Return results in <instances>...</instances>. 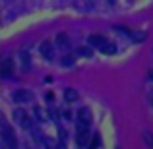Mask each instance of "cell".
Wrapping results in <instances>:
<instances>
[{"label": "cell", "instance_id": "6da1fadb", "mask_svg": "<svg viewBox=\"0 0 153 149\" xmlns=\"http://www.w3.org/2000/svg\"><path fill=\"white\" fill-rule=\"evenodd\" d=\"M87 139H89V126L78 122V128H76V143L79 147H83L87 143Z\"/></svg>", "mask_w": 153, "mask_h": 149}, {"label": "cell", "instance_id": "7a4b0ae2", "mask_svg": "<svg viewBox=\"0 0 153 149\" xmlns=\"http://www.w3.org/2000/svg\"><path fill=\"white\" fill-rule=\"evenodd\" d=\"M2 130H4L2 139H4V143H6V147L8 149H18V142H16V136H14V132H12V128L8 126L6 122H2Z\"/></svg>", "mask_w": 153, "mask_h": 149}, {"label": "cell", "instance_id": "3957f363", "mask_svg": "<svg viewBox=\"0 0 153 149\" xmlns=\"http://www.w3.org/2000/svg\"><path fill=\"white\" fill-rule=\"evenodd\" d=\"M12 99L16 101V103H29V101H33V93L27 89H18L12 93Z\"/></svg>", "mask_w": 153, "mask_h": 149}, {"label": "cell", "instance_id": "277c9868", "mask_svg": "<svg viewBox=\"0 0 153 149\" xmlns=\"http://www.w3.org/2000/svg\"><path fill=\"white\" fill-rule=\"evenodd\" d=\"M87 43H89V47H93V49H103L108 41L103 35H89V37H87Z\"/></svg>", "mask_w": 153, "mask_h": 149}, {"label": "cell", "instance_id": "5b68a950", "mask_svg": "<svg viewBox=\"0 0 153 149\" xmlns=\"http://www.w3.org/2000/svg\"><path fill=\"white\" fill-rule=\"evenodd\" d=\"M91 118H93V116H91V110L87 107H83V108H79V110H78V122L79 124H87V126H89Z\"/></svg>", "mask_w": 153, "mask_h": 149}, {"label": "cell", "instance_id": "8992f818", "mask_svg": "<svg viewBox=\"0 0 153 149\" xmlns=\"http://www.w3.org/2000/svg\"><path fill=\"white\" fill-rule=\"evenodd\" d=\"M14 116L18 118V122L22 124L23 128H31V120H29V116H27L23 110H16V112H14Z\"/></svg>", "mask_w": 153, "mask_h": 149}, {"label": "cell", "instance_id": "52a82bcc", "mask_svg": "<svg viewBox=\"0 0 153 149\" xmlns=\"http://www.w3.org/2000/svg\"><path fill=\"white\" fill-rule=\"evenodd\" d=\"M41 54L45 56L47 60H52V56H54V49H52V43H49V41H45L41 45Z\"/></svg>", "mask_w": 153, "mask_h": 149}, {"label": "cell", "instance_id": "ba28073f", "mask_svg": "<svg viewBox=\"0 0 153 149\" xmlns=\"http://www.w3.org/2000/svg\"><path fill=\"white\" fill-rule=\"evenodd\" d=\"M12 72H14V62H12L10 58H6L2 62V76H4V78H10Z\"/></svg>", "mask_w": 153, "mask_h": 149}, {"label": "cell", "instance_id": "9c48e42d", "mask_svg": "<svg viewBox=\"0 0 153 149\" xmlns=\"http://www.w3.org/2000/svg\"><path fill=\"white\" fill-rule=\"evenodd\" d=\"M64 99H66V103H76V101H78V91L68 87V89L64 91Z\"/></svg>", "mask_w": 153, "mask_h": 149}, {"label": "cell", "instance_id": "30bf717a", "mask_svg": "<svg viewBox=\"0 0 153 149\" xmlns=\"http://www.w3.org/2000/svg\"><path fill=\"white\" fill-rule=\"evenodd\" d=\"M76 54L83 56V58H91V56H93V47H79Z\"/></svg>", "mask_w": 153, "mask_h": 149}, {"label": "cell", "instance_id": "8fae6325", "mask_svg": "<svg viewBox=\"0 0 153 149\" xmlns=\"http://www.w3.org/2000/svg\"><path fill=\"white\" fill-rule=\"evenodd\" d=\"M56 45L68 49V45H70V41H68V35H66V33H58V35H56Z\"/></svg>", "mask_w": 153, "mask_h": 149}, {"label": "cell", "instance_id": "7c38bea8", "mask_svg": "<svg viewBox=\"0 0 153 149\" xmlns=\"http://www.w3.org/2000/svg\"><path fill=\"white\" fill-rule=\"evenodd\" d=\"M33 114L37 116V120H47L49 112H47L45 108H41V107H35V108H33Z\"/></svg>", "mask_w": 153, "mask_h": 149}, {"label": "cell", "instance_id": "4fadbf2b", "mask_svg": "<svg viewBox=\"0 0 153 149\" xmlns=\"http://www.w3.org/2000/svg\"><path fill=\"white\" fill-rule=\"evenodd\" d=\"M19 60H22V66L27 70V68H29V64H31V58H29V54H27L25 50H22V52H19Z\"/></svg>", "mask_w": 153, "mask_h": 149}, {"label": "cell", "instance_id": "5bb4252c", "mask_svg": "<svg viewBox=\"0 0 153 149\" xmlns=\"http://www.w3.org/2000/svg\"><path fill=\"white\" fill-rule=\"evenodd\" d=\"M143 139H146V143H147L149 147H153V134H151L149 130H146V132H143Z\"/></svg>", "mask_w": 153, "mask_h": 149}, {"label": "cell", "instance_id": "9a60e30c", "mask_svg": "<svg viewBox=\"0 0 153 149\" xmlns=\"http://www.w3.org/2000/svg\"><path fill=\"white\" fill-rule=\"evenodd\" d=\"M101 50L105 52V54H112V52H116V47H114V45H111V43H107V45H105Z\"/></svg>", "mask_w": 153, "mask_h": 149}, {"label": "cell", "instance_id": "2e32d148", "mask_svg": "<svg viewBox=\"0 0 153 149\" xmlns=\"http://www.w3.org/2000/svg\"><path fill=\"white\" fill-rule=\"evenodd\" d=\"M72 62H74V54H66L62 58V64H64V66H70Z\"/></svg>", "mask_w": 153, "mask_h": 149}, {"label": "cell", "instance_id": "e0dca14e", "mask_svg": "<svg viewBox=\"0 0 153 149\" xmlns=\"http://www.w3.org/2000/svg\"><path fill=\"white\" fill-rule=\"evenodd\" d=\"M58 134H60V139H62V142H64V139H66V130H60Z\"/></svg>", "mask_w": 153, "mask_h": 149}, {"label": "cell", "instance_id": "ac0fdd59", "mask_svg": "<svg viewBox=\"0 0 153 149\" xmlns=\"http://www.w3.org/2000/svg\"><path fill=\"white\" fill-rule=\"evenodd\" d=\"M70 116H72V112H70V110H64V118L70 120Z\"/></svg>", "mask_w": 153, "mask_h": 149}, {"label": "cell", "instance_id": "d6986e66", "mask_svg": "<svg viewBox=\"0 0 153 149\" xmlns=\"http://www.w3.org/2000/svg\"><path fill=\"white\" fill-rule=\"evenodd\" d=\"M149 79H153V70H151V72H149Z\"/></svg>", "mask_w": 153, "mask_h": 149}]
</instances>
